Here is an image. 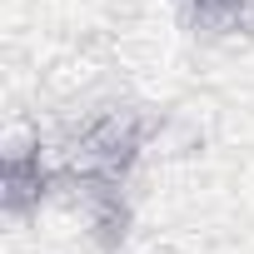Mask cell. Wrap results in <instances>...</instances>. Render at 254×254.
Returning a JSON list of instances; mask_svg holds the SVG:
<instances>
[{
  "label": "cell",
  "instance_id": "1",
  "mask_svg": "<svg viewBox=\"0 0 254 254\" xmlns=\"http://www.w3.org/2000/svg\"><path fill=\"white\" fill-rule=\"evenodd\" d=\"M194 5V25L204 30H239L254 15V0H190Z\"/></svg>",
  "mask_w": 254,
  "mask_h": 254
}]
</instances>
